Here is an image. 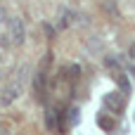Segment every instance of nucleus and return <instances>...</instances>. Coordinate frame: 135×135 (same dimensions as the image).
<instances>
[{
    "label": "nucleus",
    "instance_id": "nucleus-1",
    "mask_svg": "<svg viewBox=\"0 0 135 135\" xmlns=\"http://www.w3.org/2000/svg\"><path fill=\"white\" fill-rule=\"evenodd\" d=\"M24 71H26V66H19L17 74H14V78L5 85L2 97H0V104H12V102H17L24 95Z\"/></svg>",
    "mask_w": 135,
    "mask_h": 135
},
{
    "label": "nucleus",
    "instance_id": "nucleus-2",
    "mask_svg": "<svg viewBox=\"0 0 135 135\" xmlns=\"http://www.w3.org/2000/svg\"><path fill=\"white\" fill-rule=\"evenodd\" d=\"M5 43L9 47H21L24 45V38H26V26L21 21V17H12L7 21V31H5Z\"/></svg>",
    "mask_w": 135,
    "mask_h": 135
},
{
    "label": "nucleus",
    "instance_id": "nucleus-3",
    "mask_svg": "<svg viewBox=\"0 0 135 135\" xmlns=\"http://www.w3.org/2000/svg\"><path fill=\"white\" fill-rule=\"evenodd\" d=\"M109 112H121L123 109V97L119 95V93H109V95H104V102H102Z\"/></svg>",
    "mask_w": 135,
    "mask_h": 135
},
{
    "label": "nucleus",
    "instance_id": "nucleus-4",
    "mask_svg": "<svg viewBox=\"0 0 135 135\" xmlns=\"http://www.w3.org/2000/svg\"><path fill=\"white\" fill-rule=\"evenodd\" d=\"M74 19H76V14L71 9H59V26H69Z\"/></svg>",
    "mask_w": 135,
    "mask_h": 135
},
{
    "label": "nucleus",
    "instance_id": "nucleus-5",
    "mask_svg": "<svg viewBox=\"0 0 135 135\" xmlns=\"http://www.w3.org/2000/svg\"><path fill=\"white\" fill-rule=\"evenodd\" d=\"M5 21H7V7L0 2V24H5Z\"/></svg>",
    "mask_w": 135,
    "mask_h": 135
},
{
    "label": "nucleus",
    "instance_id": "nucleus-6",
    "mask_svg": "<svg viewBox=\"0 0 135 135\" xmlns=\"http://www.w3.org/2000/svg\"><path fill=\"white\" fill-rule=\"evenodd\" d=\"M0 135H12V131H9L7 126H0Z\"/></svg>",
    "mask_w": 135,
    "mask_h": 135
},
{
    "label": "nucleus",
    "instance_id": "nucleus-7",
    "mask_svg": "<svg viewBox=\"0 0 135 135\" xmlns=\"http://www.w3.org/2000/svg\"><path fill=\"white\" fill-rule=\"evenodd\" d=\"M128 55H131L128 59H131V62H135V45H131V52H128Z\"/></svg>",
    "mask_w": 135,
    "mask_h": 135
}]
</instances>
